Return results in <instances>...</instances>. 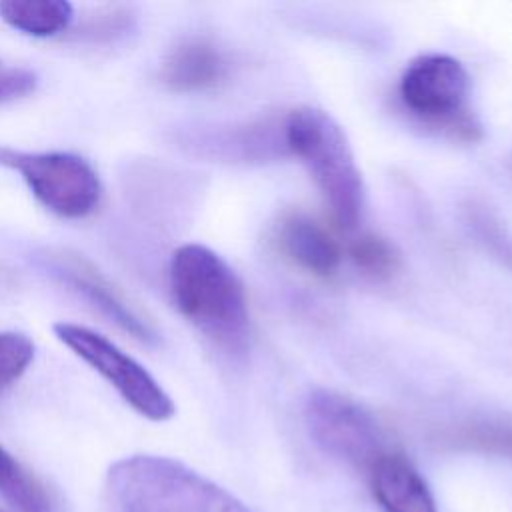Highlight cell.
<instances>
[{
  "label": "cell",
  "instance_id": "3957f363",
  "mask_svg": "<svg viewBox=\"0 0 512 512\" xmlns=\"http://www.w3.org/2000/svg\"><path fill=\"white\" fill-rule=\"evenodd\" d=\"M284 140L288 152L308 168L334 218L354 228L364 206V186L340 124L320 108L302 106L284 118Z\"/></svg>",
  "mask_w": 512,
  "mask_h": 512
},
{
  "label": "cell",
  "instance_id": "7a4b0ae2",
  "mask_svg": "<svg viewBox=\"0 0 512 512\" xmlns=\"http://www.w3.org/2000/svg\"><path fill=\"white\" fill-rule=\"evenodd\" d=\"M104 492L110 512H254L190 466L156 454L116 460L106 472Z\"/></svg>",
  "mask_w": 512,
  "mask_h": 512
},
{
  "label": "cell",
  "instance_id": "277c9868",
  "mask_svg": "<svg viewBox=\"0 0 512 512\" xmlns=\"http://www.w3.org/2000/svg\"><path fill=\"white\" fill-rule=\"evenodd\" d=\"M0 168L20 174L32 196L52 214L80 220L102 202V182L94 166L72 152H24L0 146Z\"/></svg>",
  "mask_w": 512,
  "mask_h": 512
},
{
  "label": "cell",
  "instance_id": "5b68a950",
  "mask_svg": "<svg viewBox=\"0 0 512 512\" xmlns=\"http://www.w3.org/2000/svg\"><path fill=\"white\" fill-rule=\"evenodd\" d=\"M52 330L54 336L96 370L134 412L152 422H164L174 416V400L162 384L110 338L74 322H56Z\"/></svg>",
  "mask_w": 512,
  "mask_h": 512
},
{
  "label": "cell",
  "instance_id": "4fadbf2b",
  "mask_svg": "<svg viewBox=\"0 0 512 512\" xmlns=\"http://www.w3.org/2000/svg\"><path fill=\"white\" fill-rule=\"evenodd\" d=\"M0 20L20 34L52 38L70 28L74 6L66 0H4Z\"/></svg>",
  "mask_w": 512,
  "mask_h": 512
},
{
  "label": "cell",
  "instance_id": "6da1fadb",
  "mask_svg": "<svg viewBox=\"0 0 512 512\" xmlns=\"http://www.w3.org/2000/svg\"><path fill=\"white\" fill-rule=\"evenodd\" d=\"M178 312L218 350L244 356L250 338L246 292L222 256L204 244L178 246L168 264Z\"/></svg>",
  "mask_w": 512,
  "mask_h": 512
},
{
  "label": "cell",
  "instance_id": "5bb4252c",
  "mask_svg": "<svg viewBox=\"0 0 512 512\" xmlns=\"http://www.w3.org/2000/svg\"><path fill=\"white\" fill-rule=\"evenodd\" d=\"M0 498L16 512H52L46 486L0 444Z\"/></svg>",
  "mask_w": 512,
  "mask_h": 512
},
{
  "label": "cell",
  "instance_id": "ffe728a7",
  "mask_svg": "<svg viewBox=\"0 0 512 512\" xmlns=\"http://www.w3.org/2000/svg\"><path fill=\"white\" fill-rule=\"evenodd\" d=\"M474 222H476L482 238L486 240V244H490L492 248H498L500 254H504L506 258L512 260V242L506 236L500 234L498 224L490 216H486V214H482L480 218H474Z\"/></svg>",
  "mask_w": 512,
  "mask_h": 512
},
{
  "label": "cell",
  "instance_id": "52a82bcc",
  "mask_svg": "<svg viewBox=\"0 0 512 512\" xmlns=\"http://www.w3.org/2000/svg\"><path fill=\"white\" fill-rule=\"evenodd\" d=\"M312 440L330 456L364 470L390 450V440L376 416L356 400L326 388L314 390L304 408Z\"/></svg>",
  "mask_w": 512,
  "mask_h": 512
},
{
  "label": "cell",
  "instance_id": "ac0fdd59",
  "mask_svg": "<svg viewBox=\"0 0 512 512\" xmlns=\"http://www.w3.org/2000/svg\"><path fill=\"white\" fill-rule=\"evenodd\" d=\"M38 86V76L26 68L0 70V104H8L32 94Z\"/></svg>",
  "mask_w": 512,
  "mask_h": 512
},
{
  "label": "cell",
  "instance_id": "8992f818",
  "mask_svg": "<svg viewBox=\"0 0 512 512\" xmlns=\"http://www.w3.org/2000/svg\"><path fill=\"white\" fill-rule=\"evenodd\" d=\"M468 96L470 76L448 54L420 56L400 78V98L412 114L462 140H476L480 124L468 110Z\"/></svg>",
  "mask_w": 512,
  "mask_h": 512
},
{
  "label": "cell",
  "instance_id": "9c48e42d",
  "mask_svg": "<svg viewBox=\"0 0 512 512\" xmlns=\"http://www.w3.org/2000/svg\"><path fill=\"white\" fill-rule=\"evenodd\" d=\"M176 142L190 154L228 162L264 160L288 150L284 126L276 132V126H270L268 122L244 126H194L180 130Z\"/></svg>",
  "mask_w": 512,
  "mask_h": 512
},
{
  "label": "cell",
  "instance_id": "e0dca14e",
  "mask_svg": "<svg viewBox=\"0 0 512 512\" xmlns=\"http://www.w3.org/2000/svg\"><path fill=\"white\" fill-rule=\"evenodd\" d=\"M350 258L360 270L374 278H390L398 268V254L394 246L376 234L356 238L350 246Z\"/></svg>",
  "mask_w": 512,
  "mask_h": 512
},
{
  "label": "cell",
  "instance_id": "7c38bea8",
  "mask_svg": "<svg viewBox=\"0 0 512 512\" xmlns=\"http://www.w3.org/2000/svg\"><path fill=\"white\" fill-rule=\"evenodd\" d=\"M280 246L308 272L326 276L340 266L342 252L336 240L304 214H292L282 222Z\"/></svg>",
  "mask_w": 512,
  "mask_h": 512
},
{
  "label": "cell",
  "instance_id": "44dd1931",
  "mask_svg": "<svg viewBox=\"0 0 512 512\" xmlns=\"http://www.w3.org/2000/svg\"><path fill=\"white\" fill-rule=\"evenodd\" d=\"M0 512H4V510H0Z\"/></svg>",
  "mask_w": 512,
  "mask_h": 512
},
{
  "label": "cell",
  "instance_id": "d6986e66",
  "mask_svg": "<svg viewBox=\"0 0 512 512\" xmlns=\"http://www.w3.org/2000/svg\"><path fill=\"white\" fill-rule=\"evenodd\" d=\"M128 26V18L124 12H106V14H98L96 18L88 20L86 26L82 28V36L90 38V40H102V38H114L118 34H122V30H126Z\"/></svg>",
  "mask_w": 512,
  "mask_h": 512
},
{
  "label": "cell",
  "instance_id": "9a60e30c",
  "mask_svg": "<svg viewBox=\"0 0 512 512\" xmlns=\"http://www.w3.org/2000/svg\"><path fill=\"white\" fill-rule=\"evenodd\" d=\"M454 442L468 450L512 456V424L504 420H478L456 430Z\"/></svg>",
  "mask_w": 512,
  "mask_h": 512
},
{
  "label": "cell",
  "instance_id": "2e32d148",
  "mask_svg": "<svg viewBox=\"0 0 512 512\" xmlns=\"http://www.w3.org/2000/svg\"><path fill=\"white\" fill-rule=\"evenodd\" d=\"M36 356V344L30 336L16 330L0 332V390L18 382Z\"/></svg>",
  "mask_w": 512,
  "mask_h": 512
},
{
  "label": "cell",
  "instance_id": "ba28073f",
  "mask_svg": "<svg viewBox=\"0 0 512 512\" xmlns=\"http://www.w3.org/2000/svg\"><path fill=\"white\" fill-rule=\"evenodd\" d=\"M50 270L52 274L66 284L72 292L84 298L94 310H98L104 318L114 322L120 330L128 332L136 340L144 344H156V330L140 318L134 308L118 294V290L82 256L58 252L50 254Z\"/></svg>",
  "mask_w": 512,
  "mask_h": 512
},
{
  "label": "cell",
  "instance_id": "30bf717a",
  "mask_svg": "<svg viewBox=\"0 0 512 512\" xmlns=\"http://www.w3.org/2000/svg\"><path fill=\"white\" fill-rule=\"evenodd\" d=\"M368 482L382 512H438L426 480L400 450L384 454L370 468Z\"/></svg>",
  "mask_w": 512,
  "mask_h": 512
},
{
  "label": "cell",
  "instance_id": "8fae6325",
  "mask_svg": "<svg viewBox=\"0 0 512 512\" xmlns=\"http://www.w3.org/2000/svg\"><path fill=\"white\" fill-rule=\"evenodd\" d=\"M226 70L222 50L214 42L196 36L178 42L166 54L160 78L174 92H202L218 86Z\"/></svg>",
  "mask_w": 512,
  "mask_h": 512
}]
</instances>
